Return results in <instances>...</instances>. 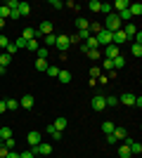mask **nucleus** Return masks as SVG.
Returning <instances> with one entry per match:
<instances>
[{"mask_svg": "<svg viewBox=\"0 0 142 158\" xmlns=\"http://www.w3.org/2000/svg\"><path fill=\"white\" fill-rule=\"evenodd\" d=\"M121 19H118V14L116 12H111V14H107L104 17V24H102V28L104 31H109V33H116V31H121Z\"/></svg>", "mask_w": 142, "mask_h": 158, "instance_id": "nucleus-1", "label": "nucleus"}, {"mask_svg": "<svg viewBox=\"0 0 142 158\" xmlns=\"http://www.w3.org/2000/svg\"><path fill=\"white\" fill-rule=\"evenodd\" d=\"M31 151H33V156H50L52 153V144H47V142H41L38 146H31Z\"/></svg>", "mask_w": 142, "mask_h": 158, "instance_id": "nucleus-2", "label": "nucleus"}, {"mask_svg": "<svg viewBox=\"0 0 142 158\" xmlns=\"http://www.w3.org/2000/svg\"><path fill=\"white\" fill-rule=\"evenodd\" d=\"M90 106H93V111H104V109H107V102H104V97H102V94H95L93 97V102H90Z\"/></svg>", "mask_w": 142, "mask_h": 158, "instance_id": "nucleus-3", "label": "nucleus"}, {"mask_svg": "<svg viewBox=\"0 0 142 158\" xmlns=\"http://www.w3.org/2000/svg\"><path fill=\"white\" fill-rule=\"evenodd\" d=\"M26 142H28V144H31V146H38V144H41V142H43V135H41V132H38V130H31V132H28V135H26Z\"/></svg>", "mask_w": 142, "mask_h": 158, "instance_id": "nucleus-4", "label": "nucleus"}, {"mask_svg": "<svg viewBox=\"0 0 142 158\" xmlns=\"http://www.w3.org/2000/svg\"><path fill=\"white\" fill-rule=\"evenodd\" d=\"M54 45L59 47V52H67L69 47H71V43H69V35H57V40H54Z\"/></svg>", "mask_w": 142, "mask_h": 158, "instance_id": "nucleus-5", "label": "nucleus"}, {"mask_svg": "<svg viewBox=\"0 0 142 158\" xmlns=\"http://www.w3.org/2000/svg\"><path fill=\"white\" fill-rule=\"evenodd\" d=\"M33 104H36V99H33V94H24V97L19 99V109H33Z\"/></svg>", "mask_w": 142, "mask_h": 158, "instance_id": "nucleus-6", "label": "nucleus"}, {"mask_svg": "<svg viewBox=\"0 0 142 158\" xmlns=\"http://www.w3.org/2000/svg\"><path fill=\"white\" fill-rule=\"evenodd\" d=\"M95 38H97V43H100V45H111V33L104 31V28H102V31L97 33Z\"/></svg>", "mask_w": 142, "mask_h": 158, "instance_id": "nucleus-7", "label": "nucleus"}, {"mask_svg": "<svg viewBox=\"0 0 142 158\" xmlns=\"http://www.w3.org/2000/svg\"><path fill=\"white\" fill-rule=\"evenodd\" d=\"M123 43H128V38H126V33L123 31H116V33H111V45H123Z\"/></svg>", "mask_w": 142, "mask_h": 158, "instance_id": "nucleus-8", "label": "nucleus"}, {"mask_svg": "<svg viewBox=\"0 0 142 158\" xmlns=\"http://www.w3.org/2000/svg\"><path fill=\"white\" fill-rule=\"evenodd\" d=\"M121 31L123 33H126V38H135V33H137V26H135V24H133V21H130V24H123V26H121Z\"/></svg>", "mask_w": 142, "mask_h": 158, "instance_id": "nucleus-9", "label": "nucleus"}, {"mask_svg": "<svg viewBox=\"0 0 142 158\" xmlns=\"http://www.w3.org/2000/svg\"><path fill=\"white\" fill-rule=\"evenodd\" d=\"M118 104H126V106H133L135 104V94L133 92H123L121 97H118Z\"/></svg>", "mask_w": 142, "mask_h": 158, "instance_id": "nucleus-10", "label": "nucleus"}, {"mask_svg": "<svg viewBox=\"0 0 142 158\" xmlns=\"http://www.w3.org/2000/svg\"><path fill=\"white\" fill-rule=\"evenodd\" d=\"M126 144H128V149H130V153H133V156H140V153H142V144H140V142L126 139Z\"/></svg>", "mask_w": 142, "mask_h": 158, "instance_id": "nucleus-11", "label": "nucleus"}, {"mask_svg": "<svg viewBox=\"0 0 142 158\" xmlns=\"http://www.w3.org/2000/svg\"><path fill=\"white\" fill-rule=\"evenodd\" d=\"M118 47L116 45H107V50H104V59H116V57H118Z\"/></svg>", "mask_w": 142, "mask_h": 158, "instance_id": "nucleus-12", "label": "nucleus"}, {"mask_svg": "<svg viewBox=\"0 0 142 158\" xmlns=\"http://www.w3.org/2000/svg\"><path fill=\"white\" fill-rule=\"evenodd\" d=\"M57 80H59V83H71V71H67V69H59V76H57Z\"/></svg>", "mask_w": 142, "mask_h": 158, "instance_id": "nucleus-13", "label": "nucleus"}, {"mask_svg": "<svg viewBox=\"0 0 142 158\" xmlns=\"http://www.w3.org/2000/svg\"><path fill=\"white\" fill-rule=\"evenodd\" d=\"M128 12L133 14V17H140V14H142V5H140V2H130V5H128Z\"/></svg>", "mask_w": 142, "mask_h": 158, "instance_id": "nucleus-14", "label": "nucleus"}, {"mask_svg": "<svg viewBox=\"0 0 142 158\" xmlns=\"http://www.w3.org/2000/svg\"><path fill=\"white\" fill-rule=\"evenodd\" d=\"M5 139H12V127L2 125L0 127V142H5Z\"/></svg>", "mask_w": 142, "mask_h": 158, "instance_id": "nucleus-15", "label": "nucleus"}, {"mask_svg": "<svg viewBox=\"0 0 142 158\" xmlns=\"http://www.w3.org/2000/svg\"><path fill=\"white\" fill-rule=\"evenodd\" d=\"M38 47H41V38H31L26 43V50H31V52H38Z\"/></svg>", "mask_w": 142, "mask_h": 158, "instance_id": "nucleus-16", "label": "nucleus"}, {"mask_svg": "<svg viewBox=\"0 0 142 158\" xmlns=\"http://www.w3.org/2000/svg\"><path fill=\"white\" fill-rule=\"evenodd\" d=\"M67 123H69L67 118H57L52 123V127H54V130H59V132H64V130H67Z\"/></svg>", "mask_w": 142, "mask_h": 158, "instance_id": "nucleus-17", "label": "nucleus"}, {"mask_svg": "<svg viewBox=\"0 0 142 158\" xmlns=\"http://www.w3.org/2000/svg\"><path fill=\"white\" fill-rule=\"evenodd\" d=\"M100 31H102V24H100V21H93V24H88V33H90V35H97Z\"/></svg>", "mask_w": 142, "mask_h": 158, "instance_id": "nucleus-18", "label": "nucleus"}, {"mask_svg": "<svg viewBox=\"0 0 142 158\" xmlns=\"http://www.w3.org/2000/svg\"><path fill=\"white\" fill-rule=\"evenodd\" d=\"M17 10H19L21 17H28V14H31V5H28V2H19V7H17Z\"/></svg>", "mask_w": 142, "mask_h": 158, "instance_id": "nucleus-19", "label": "nucleus"}, {"mask_svg": "<svg viewBox=\"0 0 142 158\" xmlns=\"http://www.w3.org/2000/svg\"><path fill=\"white\" fill-rule=\"evenodd\" d=\"M5 106H7V111H17L19 109V99H5Z\"/></svg>", "mask_w": 142, "mask_h": 158, "instance_id": "nucleus-20", "label": "nucleus"}, {"mask_svg": "<svg viewBox=\"0 0 142 158\" xmlns=\"http://www.w3.org/2000/svg\"><path fill=\"white\" fill-rule=\"evenodd\" d=\"M133 153H130V149H128V144H121L118 146V158H130Z\"/></svg>", "mask_w": 142, "mask_h": 158, "instance_id": "nucleus-21", "label": "nucleus"}, {"mask_svg": "<svg viewBox=\"0 0 142 158\" xmlns=\"http://www.w3.org/2000/svg\"><path fill=\"white\" fill-rule=\"evenodd\" d=\"M114 123H111V120H104V123H102V132H104V135H111V132H114Z\"/></svg>", "mask_w": 142, "mask_h": 158, "instance_id": "nucleus-22", "label": "nucleus"}, {"mask_svg": "<svg viewBox=\"0 0 142 158\" xmlns=\"http://www.w3.org/2000/svg\"><path fill=\"white\" fill-rule=\"evenodd\" d=\"M111 135H114V139H116V142H118V139H126V137H128L123 127H114V132H111Z\"/></svg>", "mask_w": 142, "mask_h": 158, "instance_id": "nucleus-23", "label": "nucleus"}, {"mask_svg": "<svg viewBox=\"0 0 142 158\" xmlns=\"http://www.w3.org/2000/svg\"><path fill=\"white\" fill-rule=\"evenodd\" d=\"M128 5H130L128 0H116L111 7H116V12H121V10H128Z\"/></svg>", "mask_w": 142, "mask_h": 158, "instance_id": "nucleus-24", "label": "nucleus"}, {"mask_svg": "<svg viewBox=\"0 0 142 158\" xmlns=\"http://www.w3.org/2000/svg\"><path fill=\"white\" fill-rule=\"evenodd\" d=\"M21 38L26 40V43H28L31 38H36V28H24V33H21Z\"/></svg>", "mask_w": 142, "mask_h": 158, "instance_id": "nucleus-25", "label": "nucleus"}, {"mask_svg": "<svg viewBox=\"0 0 142 158\" xmlns=\"http://www.w3.org/2000/svg\"><path fill=\"white\" fill-rule=\"evenodd\" d=\"M111 64H114V69H123V66H126V59H123V54H118L116 59H111Z\"/></svg>", "mask_w": 142, "mask_h": 158, "instance_id": "nucleus-26", "label": "nucleus"}, {"mask_svg": "<svg viewBox=\"0 0 142 158\" xmlns=\"http://www.w3.org/2000/svg\"><path fill=\"white\" fill-rule=\"evenodd\" d=\"M88 24H90V21H85L83 17H78V19H76V28H78V31H85V28H88Z\"/></svg>", "mask_w": 142, "mask_h": 158, "instance_id": "nucleus-27", "label": "nucleus"}, {"mask_svg": "<svg viewBox=\"0 0 142 158\" xmlns=\"http://www.w3.org/2000/svg\"><path fill=\"white\" fill-rule=\"evenodd\" d=\"M47 66H50V64H47V61L45 59H38V61H36V71H47Z\"/></svg>", "mask_w": 142, "mask_h": 158, "instance_id": "nucleus-28", "label": "nucleus"}, {"mask_svg": "<svg viewBox=\"0 0 142 158\" xmlns=\"http://www.w3.org/2000/svg\"><path fill=\"white\" fill-rule=\"evenodd\" d=\"M10 61H12V57H10L7 52L0 54V66H5V69H7V64H10Z\"/></svg>", "mask_w": 142, "mask_h": 158, "instance_id": "nucleus-29", "label": "nucleus"}, {"mask_svg": "<svg viewBox=\"0 0 142 158\" xmlns=\"http://www.w3.org/2000/svg\"><path fill=\"white\" fill-rule=\"evenodd\" d=\"M36 54H38V59H47V54H50V50H47V47H38V52H36Z\"/></svg>", "mask_w": 142, "mask_h": 158, "instance_id": "nucleus-30", "label": "nucleus"}, {"mask_svg": "<svg viewBox=\"0 0 142 158\" xmlns=\"http://www.w3.org/2000/svg\"><path fill=\"white\" fill-rule=\"evenodd\" d=\"M130 52H133V57H142V45H130Z\"/></svg>", "mask_w": 142, "mask_h": 158, "instance_id": "nucleus-31", "label": "nucleus"}, {"mask_svg": "<svg viewBox=\"0 0 142 158\" xmlns=\"http://www.w3.org/2000/svg\"><path fill=\"white\" fill-rule=\"evenodd\" d=\"M104 102H107V106H118V97H116V94H111V97H104Z\"/></svg>", "mask_w": 142, "mask_h": 158, "instance_id": "nucleus-32", "label": "nucleus"}, {"mask_svg": "<svg viewBox=\"0 0 142 158\" xmlns=\"http://www.w3.org/2000/svg\"><path fill=\"white\" fill-rule=\"evenodd\" d=\"M47 76H50V78H57V76H59V69H57V66H47Z\"/></svg>", "mask_w": 142, "mask_h": 158, "instance_id": "nucleus-33", "label": "nucleus"}, {"mask_svg": "<svg viewBox=\"0 0 142 158\" xmlns=\"http://www.w3.org/2000/svg\"><path fill=\"white\" fill-rule=\"evenodd\" d=\"M100 5H102V2H97V0H90V2H88V10H90V12H100Z\"/></svg>", "mask_w": 142, "mask_h": 158, "instance_id": "nucleus-34", "label": "nucleus"}, {"mask_svg": "<svg viewBox=\"0 0 142 158\" xmlns=\"http://www.w3.org/2000/svg\"><path fill=\"white\" fill-rule=\"evenodd\" d=\"M14 45H17V50H26V40H24V38L19 35V38L14 40Z\"/></svg>", "mask_w": 142, "mask_h": 158, "instance_id": "nucleus-35", "label": "nucleus"}, {"mask_svg": "<svg viewBox=\"0 0 142 158\" xmlns=\"http://www.w3.org/2000/svg\"><path fill=\"white\" fill-rule=\"evenodd\" d=\"M54 40H57V35H54V33H50V35H45V38H43V43H45V45H54Z\"/></svg>", "mask_w": 142, "mask_h": 158, "instance_id": "nucleus-36", "label": "nucleus"}, {"mask_svg": "<svg viewBox=\"0 0 142 158\" xmlns=\"http://www.w3.org/2000/svg\"><path fill=\"white\" fill-rule=\"evenodd\" d=\"M5 52H7V54H10V57H12V54H17V45H14L12 40H10V45H7V47H5Z\"/></svg>", "mask_w": 142, "mask_h": 158, "instance_id": "nucleus-37", "label": "nucleus"}, {"mask_svg": "<svg viewBox=\"0 0 142 158\" xmlns=\"http://www.w3.org/2000/svg\"><path fill=\"white\" fill-rule=\"evenodd\" d=\"M100 12L102 14H111V5H109V2H102V5H100Z\"/></svg>", "mask_w": 142, "mask_h": 158, "instance_id": "nucleus-38", "label": "nucleus"}, {"mask_svg": "<svg viewBox=\"0 0 142 158\" xmlns=\"http://www.w3.org/2000/svg\"><path fill=\"white\" fill-rule=\"evenodd\" d=\"M5 7H7V10H17V7H19V0H7Z\"/></svg>", "mask_w": 142, "mask_h": 158, "instance_id": "nucleus-39", "label": "nucleus"}, {"mask_svg": "<svg viewBox=\"0 0 142 158\" xmlns=\"http://www.w3.org/2000/svg\"><path fill=\"white\" fill-rule=\"evenodd\" d=\"M90 78H93V80L100 78V69H97V66H93V69H90Z\"/></svg>", "mask_w": 142, "mask_h": 158, "instance_id": "nucleus-40", "label": "nucleus"}, {"mask_svg": "<svg viewBox=\"0 0 142 158\" xmlns=\"http://www.w3.org/2000/svg\"><path fill=\"white\" fill-rule=\"evenodd\" d=\"M7 45H10V38H7V35H2V33H0V47L5 50Z\"/></svg>", "mask_w": 142, "mask_h": 158, "instance_id": "nucleus-41", "label": "nucleus"}, {"mask_svg": "<svg viewBox=\"0 0 142 158\" xmlns=\"http://www.w3.org/2000/svg\"><path fill=\"white\" fill-rule=\"evenodd\" d=\"M50 7H52V10H62L64 2H59V0H50Z\"/></svg>", "mask_w": 142, "mask_h": 158, "instance_id": "nucleus-42", "label": "nucleus"}, {"mask_svg": "<svg viewBox=\"0 0 142 158\" xmlns=\"http://www.w3.org/2000/svg\"><path fill=\"white\" fill-rule=\"evenodd\" d=\"M88 57H90V59H100V50H90Z\"/></svg>", "mask_w": 142, "mask_h": 158, "instance_id": "nucleus-43", "label": "nucleus"}, {"mask_svg": "<svg viewBox=\"0 0 142 158\" xmlns=\"http://www.w3.org/2000/svg\"><path fill=\"white\" fill-rule=\"evenodd\" d=\"M19 158H36V156H33V151H31V149H28V151L19 153Z\"/></svg>", "mask_w": 142, "mask_h": 158, "instance_id": "nucleus-44", "label": "nucleus"}, {"mask_svg": "<svg viewBox=\"0 0 142 158\" xmlns=\"http://www.w3.org/2000/svg\"><path fill=\"white\" fill-rule=\"evenodd\" d=\"M21 14H19V10H10V19H19Z\"/></svg>", "mask_w": 142, "mask_h": 158, "instance_id": "nucleus-45", "label": "nucleus"}, {"mask_svg": "<svg viewBox=\"0 0 142 158\" xmlns=\"http://www.w3.org/2000/svg\"><path fill=\"white\" fill-rule=\"evenodd\" d=\"M102 66H104V69H114V64H111V59H104V64H102Z\"/></svg>", "mask_w": 142, "mask_h": 158, "instance_id": "nucleus-46", "label": "nucleus"}, {"mask_svg": "<svg viewBox=\"0 0 142 158\" xmlns=\"http://www.w3.org/2000/svg\"><path fill=\"white\" fill-rule=\"evenodd\" d=\"M5 158H19V153H17V151H7Z\"/></svg>", "mask_w": 142, "mask_h": 158, "instance_id": "nucleus-47", "label": "nucleus"}, {"mask_svg": "<svg viewBox=\"0 0 142 158\" xmlns=\"http://www.w3.org/2000/svg\"><path fill=\"white\" fill-rule=\"evenodd\" d=\"M5 111H7V106H5V99H2V102H0V116H2Z\"/></svg>", "mask_w": 142, "mask_h": 158, "instance_id": "nucleus-48", "label": "nucleus"}, {"mask_svg": "<svg viewBox=\"0 0 142 158\" xmlns=\"http://www.w3.org/2000/svg\"><path fill=\"white\" fill-rule=\"evenodd\" d=\"M5 156H7V149H5L2 144H0V158H5Z\"/></svg>", "mask_w": 142, "mask_h": 158, "instance_id": "nucleus-49", "label": "nucleus"}, {"mask_svg": "<svg viewBox=\"0 0 142 158\" xmlns=\"http://www.w3.org/2000/svg\"><path fill=\"white\" fill-rule=\"evenodd\" d=\"M2 28H5V21H2V19H0V31H2Z\"/></svg>", "mask_w": 142, "mask_h": 158, "instance_id": "nucleus-50", "label": "nucleus"}, {"mask_svg": "<svg viewBox=\"0 0 142 158\" xmlns=\"http://www.w3.org/2000/svg\"><path fill=\"white\" fill-rule=\"evenodd\" d=\"M36 158H43V156H36Z\"/></svg>", "mask_w": 142, "mask_h": 158, "instance_id": "nucleus-51", "label": "nucleus"}]
</instances>
